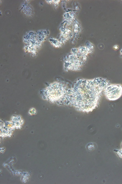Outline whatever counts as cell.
<instances>
[{
	"instance_id": "obj_1",
	"label": "cell",
	"mask_w": 122,
	"mask_h": 184,
	"mask_svg": "<svg viewBox=\"0 0 122 184\" xmlns=\"http://www.w3.org/2000/svg\"><path fill=\"white\" fill-rule=\"evenodd\" d=\"M109 84L108 80L101 78L78 80L72 88L68 89L66 101L79 111L91 112L98 105L103 91Z\"/></svg>"
},
{
	"instance_id": "obj_2",
	"label": "cell",
	"mask_w": 122,
	"mask_h": 184,
	"mask_svg": "<svg viewBox=\"0 0 122 184\" xmlns=\"http://www.w3.org/2000/svg\"><path fill=\"white\" fill-rule=\"evenodd\" d=\"M67 89L63 84L55 82L50 84L46 90V95L48 99L53 102H62L66 101Z\"/></svg>"
},
{
	"instance_id": "obj_3",
	"label": "cell",
	"mask_w": 122,
	"mask_h": 184,
	"mask_svg": "<svg viewBox=\"0 0 122 184\" xmlns=\"http://www.w3.org/2000/svg\"><path fill=\"white\" fill-rule=\"evenodd\" d=\"M71 52L65 63V68L68 70H79L86 61L87 55L80 52L76 48L73 49Z\"/></svg>"
},
{
	"instance_id": "obj_4",
	"label": "cell",
	"mask_w": 122,
	"mask_h": 184,
	"mask_svg": "<svg viewBox=\"0 0 122 184\" xmlns=\"http://www.w3.org/2000/svg\"><path fill=\"white\" fill-rule=\"evenodd\" d=\"M104 93L109 100H116L122 95V86L120 84H109L105 88Z\"/></svg>"
},
{
	"instance_id": "obj_5",
	"label": "cell",
	"mask_w": 122,
	"mask_h": 184,
	"mask_svg": "<svg viewBox=\"0 0 122 184\" xmlns=\"http://www.w3.org/2000/svg\"><path fill=\"white\" fill-rule=\"evenodd\" d=\"M49 41L51 44L56 47L59 48L62 46V45L59 41L56 39L51 38L49 39Z\"/></svg>"
},
{
	"instance_id": "obj_6",
	"label": "cell",
	"mask_w": 122,
	"mask_h": 184,
	"mask_svg": "<svg viewBox=\"0 0 122 184\" xmlns=\"http://www.w3.org/2000/svg\"><path fill=\"white\" fill-rule=\"evenodd\" d=\"M64 16L66 20H69V19H70L71 21V16L70 14L69 13H66L64 14Z\"/></svg>"
},
{
	"instance_id": "obj_7",
	"label": "cell",
	"mask_w": 122,
	"mask_h": 184,
	"mask_svg": "<svg viewBox=\"0 0 122 184\" xmlns=\"http://www.w3.org/2000/svg\"><path fill=\"white\" fill-rule=\"evenodd\" d=\"M60 0H53V3L54 4H58L60 2Z\"/></svg>"
},
{
	"instance_id": "obj_8",
	"label": "cell",
	"mask_w": 122,
	"mask_h": 184,
	"mask_svg": "<svg viewBox=\"0 0 122 184\" xmlns=\"http://www.w3.org/2000/svg\"><path fill=\"white\" fill-rule=\"evenodd\" d=\"M46 1L47 3L50 4L53 2V0H46Z\"/></svg>"
}]
</instances>
